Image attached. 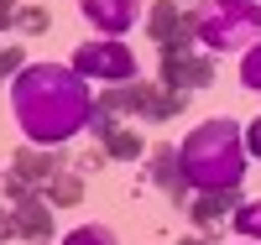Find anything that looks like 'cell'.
<instances>
[{
    "label": "cell",
    "mask_w": 261,
    "mask_h": 245,
    "mask_svg": "<svg viewBox=\"0 0 261 245\" xmlns=\"http://www.w3.org/2000/svg\"><path fill=\"white\" fill-rule=\"evenodd\" d=\"M11 110H16V125L32 136V146H63L89 125L94 94L63 63H27L11 78Z\"/></svg>",
    "instance_id": "6da1fadb"
},
{
    "label": "cell",
    "mask_w": 261,
    "mask_h": 245,
    "mask_svg": "<svg viewBox=\"0 0 261 245\" xmlns=\"http://www.w3.org/2000/svg\"><path fill=\"white\" fill-rule=\"evenodd\" d=\"M178 162L193 193H230L246 177V136L235 120H204L178 146Z\"/></svg>",
    "instance_id": "7a4b0ae2"
},
{
    "label": "cell",
    "mask_w": 261,
    "mask_h": 245,
    "mask_svg": "<svg viewBox=\"0 0 261 245\" xmlns=\"http://www.w3.org/2000/svg\"><path fill=\"white\" fill-rule=\"evenodd\" d=\"M193 42H204V52H235L261 37V6H241V0H214V6L188 11Z\"/></svg>",
    "instance_id": "3957f363"
},
{
    "label": "cell",
    "mask_w": 261,
    "mask_h": 245,
    "mask_svg": "<svg viewBox=\"0 0 261 245\" xmlns=\"http://www.w3.org/2000/svg\"><path fill=\"white\" fill-rule=\"evenodd\" d=\"M68 68L84 78V84H136L141 73H136V52H130L125 47V42L120 37H105V42H84V47L73 52V63H68Z\"/></svg>",
    "instance_id": "277c9868"
},
{
    "label": "cell",
    "mask_w": 261,
    "mask_h": 245,
    "mask_svg": "<svg viewBox=\"0 0 261 245\" xmlns=\"http://www.w3.org/2000/svg\"><path fill=\"white\" fill-rule=\"evenodd\" d=\"M162 89L172 94H188V89L214 84V58L209 52H188V47H162Z\"/></svg>",
    "instance_id": "5b68a950"
},
{
    "label": "cell",
    "mask_w": 261,
    "mask_h": 245,
    "mask_svg": "<svg viewBox=\"0 0 261 245\" xmlns=\"http://www.w3.org/2000/svg\"><path fill=\"white\" fill-rule=\"evenodd\" d=\"M63 162L68 157H58V146H21L11 157V172L21 177V183H32V188H47L58 172H68Z\"/></svg>",
    "instance_id": "8992f818"
},
{
    "label": "cell",
    "mask_w": 261,
    "mask_h": 245,
    "mask_svg": "<svg viewBox=\"0 0 261 245\" xmlns=\"http://www.w3.org/2000/svg\"><path fill=\"white\" fill-rule=\"evenodd\" d=\"M146 32L157 37V47H188L193 42V21L178 11V0H157L146 16Z\"/></svg>",
    "instance_id": "52a82bcc"
},
{
    "label": "cell",
    "mask_w": 261,
    "mask_h": 245,
    "mask_svg": "<svg viewBox=\"0 0 261 245\" xmlns=\"http://www.w3.org/2000/svg\"><path fill=\"white\" fill-rule=\"evenodd\" d=\"M146 172H151V183H157L167 198H178V204H188V177H183V162H178V146H151L146 151Z\"/></svg>",
    "instance_id": "ba28073f"
},
{
    "label": "cell",
    "mask_w": 261,
    "mask_h": 245,
    "mask_svg": "<svg viewBox=\"0 0 261 245\" xmlns=\"http://www.w3.org/2000/svg\"><path fill=\"white\" fill-rule=\"evenodd\" d=\"M130 94H136V115H141V120H178L183 104H188V94H172V89L151 84V78H136V84H130Z\"/></svg>",
    "instance_id": "9c48e42d"
},
{
    "label": "cell",
    "mask_w": 261,
    "mask_h": 245,
    "mask_svg": "<svg viewBox=\"0 0 261 245\" xmlns=\"http://www.w3.org/2000/svg\"><path fill=\"white\" fill-rule=\"evenodd\" d=\"M79 11L94 21L105 37H120L136 26V0H79Z\"/></svg>",
    "instance_id": "30bf717a"
},
{
    "label": "cell",
    "mask_w": 261,
    "mask_h": 245,
    "mask_svg": "<svg viewBox=\"0 0 261 245\" xmlns=\"http://www.w3.org/2000/svg\"><path fill=\"white\" fill-rule=\"evenodd\" d=\"M235 209H241L235 188H230V193H199V198H188V219H193L204 235H220V225H225Z\"/></svg>",
    "instance_id": "8fae6325"
},
{
    "label": "cell",
    "mask_w": 261,
    "mask_h": 245,
    "mask_svg": "<svg viewBox=\"0 0 261 245\" xmlns=\"http://www.w3.org/2000/svg\"><path fill=\"white\" fill-rule=\"evenodd\" d=\"M11 214H16V235L21 240H37V245H47L53 240V204L47 198H27V204H11Z\"/></svg>",
    "instance_id": "7c38bea8"
},
{
    "label": "cell",
    "mask_w": 261,
    "mask_h": 245,
    "mask_svg": "<svg viewBox=\"0 0 261 245\" xmlns=\"http://www.w3.org/2000/svg\"><path fill=\"white\" fill-rule=\"evenodd\" d=\"M42 198H47L53 209H68V204H79V198H84V177H79V172H58L53 183L42 188Z\"/></svg>",
    "instance_id": "4fadbf2b"
},
{
    "label": "cell",
    "mask_w": 261,
    "mask_h": 245,
    "mask_svg": "<svg viewBox=\"0 0 261 245\" xmlns=\"http://www.w3.org/2000/svg\"><path fill=\"white\" fill-rule=\"evenodd\" d=\"M99 146L110 151L115 162H136L141 151H146V146H141V136H136V130H130V125H120V130H110V136H105Z\"/></svg>",
    "instance_id": "5bb4252c"
},
{
    "label": "cell",
    "mask_w": 261,
    "mask_h": 245,
    "mask_svg": "<svg viewBox=\"0 0 261 245\" xmlns=\"http://www.w3.org/2000/svg\"><path fill=\"white\" fill-rule=\"evenodd\" d=\"M235 230H241L246 240H261V198H251V204L235 209Z\"/></svg>",
    "instance_id": "9a60e30c"
},
{
    "label": "cell",
    "mask_w": 261,
    "mask_h": 245,
    "mask_svg": "<svg viewBox=\"0 0 261 245\" xmlns=\"http://www.w3.org/2000/svg\"><path fill=\"white\" fill-rule=\"evenodd\" d=\"M63 245H115V235L105 230V225H79V230H68Z\"/></svg>",
    "instance_id": "2e32d148"
},
{
    "label": "cell",
    "mask_w": 261,
    "mask_h": 245,
    "mask_svg": "<svg viewBox=\"0 0 261 245\" xmlns=\"http://www.w3.org/2000/svg\"><path fill=\"white\" fill-rule=\"evenodd\" d=\"M241 84L261 94V42H251V47H246V58H241Z\"/></svg>",
    "instance_id": "e0dca14e"
},
{
    "label": "cell",
    "mask_w": 261,
    "mask_h": 245,
    "mask_svg": "<svg viewBox=\"0 0 261 245\" xmlns=\"http://www.w3.org/2000/svg\"><path fill=\"white\" fill-rule=\"evenodd\" d=\"M16 26H21V32H47V11H37V6L16 11Z\"/></svg>",
    "instance_id": "ac0fdd59"
},
{
    "label": "cell",
    "mask_w": 261,
    "mask_h": 245,
    "mask_svg": "<svg viewBox=\"0 0 261 245\" xmlns=\"http://www.w3.org/2000/svg\"><path fill=\"white\" fill-rule=\"evenodd\" d=\"M21 68H27V58H21V47H11V52H0V78H16Z\"/></svg>",
    "instance_id": "d6986e66"
},
{
    "label": "cell",
    "mask_w": 261,
    "mask_h": 245,
    "mask_svg": "<svg viewBox=\"0 0 261 245\" xmlns=\"http://www.w3.org/2000/svg\"><path fill=\"white\" fill-rule=\"evenodd\" d=\"M105 162H110V151H105V146H89V151L79 157V167H84V172H94V167H105Z\"/></svg>",
    "instance_id": "ffe728a7"
},
{
    "label": "cell",
    "mask_w": 261,
    "mask_h": 245,
    "mask_svg": "<svg viewBox=\"0 0 261 245\" xmlns=\"http://www.w3.org/2000/svg\"><path fill=\"white\" fill-rule=\"evenodd\" d=\"M246 151H251V157H261V115L246 125Z\"/></svg>",
    "instance_id": "44dd1931"
},
{
    "label": "cell",
    "mask_w": 261,
    "mask_h": 245,
    "mask_svg": "<svg viewBox=\"0 0 261 245\" xmlns=\"http://www.w3.org/2000/svg\"><path fill=\"white\" fill-rule=\"evenodd\" d=\"M11 235H16V214H11V209H0V245H6Z\"/></svg>",
    "instance_id": "7402d4cb"
},
{
    "label": "cell",
    "mask_w": 261,
    "mask_h": 245,
    "mask_svg": "<svg viewBox=\"0 0 261 245\" xmlns=\"http://www.w3.org/2000/svg\"><path fill=\"white\" fill-rule=\"evenodd\" d=\"M16 26V0H0V32Z\"/></svg>",
    "instance_id": "603a6c76"
},
{
    "label": "cell",
    "mask_w": 261,
    "mask_h": 245,
    "mask_svg": "<svg viewBox=\"0 0 261 245\" xmlns=\"http://www.w3.org/2000/svg\"><path fill=\"white\" fill-rule=\"evenodd\" d=\"M178 6H204V0H178Z\"/></svg>",
    "instance_id": "cb8c5ba5"
},
{
    "label": "cell",
    "mask_w": 261,
    "mask_h": 245,
    "mask_svg": "<svg viewBox=\"0 0 261 245\" xmlns=\"http://www.w3.org/2000/svg\"><path fill=\"white\" fill-rule=\"evenodd\" d=\"M178 245H204V240H178Z\"/></svg>",
    "instance_id": "d4e9b609"
},
{
    "label": "cell",
    "mask_w": 261,
    "mask_h": 245,
    "mask_svg": "<svg viewBox=\"0 0 261 245\" xmlns=\"http://www.w3.org/2000/svg\"><path fill=\"white\" fill-rule=\"evenodd\" d=\"M241 6H261V0H241Z\"/></svg>",
    "instance_id": "484cf974"
},
{
    "label": "cell",
    "mask_w": 261,
    "mask_h": 245,
    "mask_svg": "<svg viewBox=\"0 0 261 245\" xmlns=\"http://www.w3.org/2000/svg\"><path fill=\"white\" fill-rule=\"evenodd\" d=\"M0 183H6V177H0Z\"/></svg>",
    "instance_id": "4316f807"
},
{
    "label": "cell",
    "mask_w": 261,
    "mask_h": 245,
    "mask_svg": "<svg viewBox=\"0 0 261 245\" xmlns=\"http://www.w3.org/2000/svg\"><path fill=\"white\" fill-rule=\"evenodd\" d=\"M251 245H256V240H251Z\"/></svg>",
    "instance_id": "83f0119b"
}]
</instances>
